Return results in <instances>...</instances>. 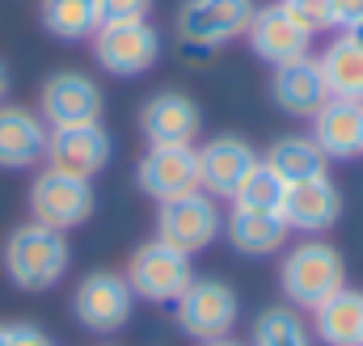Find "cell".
<instances>
[{
	"label": "cell",
	"mask_w": 363,
	"mask_h": 346,
	"mask_svg": "<svg viewBox=\"0 0 363 346\" xmlns=\"http://www.w3.org/2000/svg\"><path fill=\"white\" fill-rule=\"evenodd\" d=\"M250 346H317V338L291 304H271L254 317Z\"/></svg>",
	"instance_id": "25"
},
{
	"label": "cell",
	"mask_w": 363,
	"mask_h": 346,
	"mask_svg": "<svg viewBox=\"0 0 363 346\" xmlns=\"http://www.w3.org/2000/svg\"><path fill=\"white\" fill-rule=\"evenodd\" d=\"M135 186L157 203L199 190V152L186 144H148L135 165Z\"/></svg>",
	"instance_id": "12"
},
{
	"label": "cell",
	"mask_w": 363,
	"mask_h": 346,
	"mask_svg": "<svg viewBox=\"0 0 363 346\" xmlns=\"http://www.w3.org/2000/svg\"><path fill=\"white\" fill-rule=\"evenodd\" d=\"M287 224L279 211H245V207H233V216L224 220V237L237 254L245 258H267L279 254L287 245Z\"/></svg>",
	"instance_id": "20"
},
{
	"label": "cell",
	"mask_w": 363,
	"mask_h": 346,
	"mask_svg": "<svg viewBox=\"0 0 363 346\" xmlns=\"http://www.w3.org/2000/svg\"><path fill=\"white\" fill-rule=\"evenodd\" d=\"M106 93L89 72L64 68L51 72L38 89V114L47 127H81V123H101Z\"/></svg>",
	"instance_id": "9"
},
{
	"label": "cell",
	"mask_w": 363,
	"mask_h": 346,
	"mask_svg": "<svg viewBox=\"0 0 363 346\" xmlns=\"http://www.w3.org/2000/svg\"><path fill=\"white\" fill-rule=\"evenodd\" d=\"M245 38H250V51H254L262 64H271V68H283V64H291V60H304V55L313 51V34H308L279 0H274V4H258V13H254Z\"/></svg>",
	"instance_id": "13"
},
{
	"label": "cell",
	"mask_w": 363,
	"mask_h": 346,
	"mask_svg": "<svg viewBox=\"0 0 363 346\" xmlns=\"http://www.w3.org/2000/svg\"><path fill=\"white\" fill-rule=\"evenodd\" d=\"M110 135L101 123H81V127H51L47 135V165L72 177H97L110 165Z\"/></svg>",
	"instance_id": "14"
},
{
	"label": "cell",
	"mask_w": 363,
	"mask_h": 346,
	"mask_svg": "<svg viewBox=\"0 0 363 346\" xmlns=\"http://www.w3.org/2000/svg\"><path fill=\"white\" fill-rule=\"evenodd\" d=\"M93 60L110 77H144L161 60V34L148 17H140V21H101L93 30Z\"/></svg>",
	"instance_id": "4"
},
{
	"label": "cell",
	"mask_w": 363,
	"mask_h": 346,
	"mask_svg": "<svg viewBox=\"0 0 363 346\" xmlns=\"http://www.w3.org/2000/svg\"><path fill=\"white\" fill-rule=\"evenodd\" d=\"M194 152H199V190L211 199H233L237 186L245 182V173L262 161L258 148L241 135H211Z\"/></svg>",
	"instance_id": "15"
},
{
	"label": "cell",
	"mask_w": 363,
	"mask_h": 346,
	"mask_svg": "<svg viewBox=\"0 0 363 346\" xmlns=\"http://www.w3.org/2000/svg\"><path fill=\"white\" fill-rule=\"evenodd\" d=\"M308 135L317 140L325 161H355V157H363V101L330 97L313 114V131Z\"/></svg>",
	"instance_id": "19"
},
{
	"label": "cell",
	"mask_w": 363,
	"mask_h": 346,
	"mask_svg": "<svg viewBox=\"0 0 363 346\" xmlns=\"http://www.w3.org/2000/svg\"><path fill=\"white\" fill-rule=\"evenodd\" d=\"M313 338L325 346H363V291H334L313 308Z\"/></svg>",
	"instance_id": "22"
},
{
	"label": "cell",
	"mask_w": 363,
	"mask_h": 346,
	"mask_svg": "<svg viewBox=\"0 0 363 346\" xmlns=\"http://www.w3.org/2000/svg\"><path fill=\"white\" fill-rule=\"evenodd\" d=\"M123 279H127L131 296H140L148 304H174L190 287L194 270H190V254H182V250L165 245V241H148V245H140L131 254Z\"/></svg>",
	"instance_id": "6"
},
{
	"label": "cell",
	"mask_w": 363,
	"mask_h": 346,
	"mask_svg": "<svg viewBox=\"0 0 363 346\" xmlns=\"http://www.w3.org/2000/svg\"><path fill=\"white\" fill-rule=\"evenodd\" d=\"M4 346H55L38 325H30V321H17V325H9V342Z\"/></svg>",
	"instance_id": "29"
},
{
	"label": "cell",
	"mask_w": 363,
	"mask_h": 346,
	"mask_svg": "<svg viewBox=\"0 0 363 346\" xmlns=\"http://www.w3.org/2000/svg\"><path fill=\"white\" fill-rule=\"evenodd\" d=\"M203 346H250V342H237V338H216V342H203Z\"/></svg>",
	"instance_id": "32"
},
{
	"label": "cell",
	"mask_w": 363,
	"mask_h": 346,
	"mask_svg": "<svg viewBox=\"0 0 363 346\" xmlns=\"http://www.w3.org/2000/svg\"><path fill=\"white\" fill-rule=\"evenodd\" d=\"M283 190H287V182H283V177H279L267 161H258L254 169L245 173V182L237 186L233 207H245V211H279Z\"/></svg>",
	"instance_id": "26"
},
{
	"label": "cell",
	"mask_w": 363,
	"mask_h": 346,
	"mask_svg": "<svg viewBox=\"0 0 363 346\" xmlns=\"http://www.w3.org/2000/svg\"><path fill=\"white\" fill-rule=\"evenodd\" d=\"M4 97H9V64L0 60V101H4Z\"/></svg>",
	"instance_id": "31"
},
{
	"label": "cell",
	"mask_w": 363,
	"mask_h": 346,
	"mask_svg": "<svg viewBox=\"0 0 363 346\" xmlns=\"http://www.w3.org/2000/svg\"><path fill=\"white\" fill-rule=\"evenodd\" d=\"M267 165H271L283 182H304V177H321L325 173V152L317 148V140L313 135H279L271 148H267V157H262Z\"/></svg>",
	"instance_id": "23"
},
{
	"label": "cell",
	"mask_w": 363,
	"mask_h": 346,
	"mask_svg": "<svg viewBox=\"0 0 363 346\" xmlns=\"http://www.w3.org/2000/svg\"><path fill=\"white\" fill-rule=\"evenodd\" d=\"M254 13H258V0H182L178 38L194 51L228 47L233 38H245Z\"/></svg>",
	"instance_id": "5"
},
{
	"label": "cell",
	"mask_w": 363,
	"mask_h": 346,
	"mask_svg": "<svg viewBox=\"0 0 363 346\" xmlns=\"http://www.w3.org/2000/svg\"><path fill=\"white\" fill-rule=\"evenodd\" d=\"M26 203H30V220L34 224H47L55 233H72L93 216L97 194H93L89 177H72V173H60L47 165V169L34 173Z\"/></svg>",
	"instance_id": "3"
},
{
	"label": "cell",
	"mask_w": 363,
	"mask_h": 346,
	"mask_svg": "<svg viewBox=\"0 0 363 346\" xmlns=\"http://www.w3.org/2000/svg\"><path fill=\"white\" fill-rule=\"evenodd\" d=\"M131 287L118 270H89L72 287V317L89 334H118L131 321Z\"/></svg>",
	"instance_id": "10"
},
{
	"label": "cell",
	"mask_w": 363,
	"mask_h": 346,
	"mask_svg": "<svg viewBox=\"0 0 363 346\" xmlns=\"http://www.w3.org/2000/svg\"><path fill=\"white\" fill-rule=\"evenodd\" d=\"M220 233H224V216H220L216 199L203 194V190L165 199V203L157 207V241L174 245V250H182V254L207 250Z\"/></svg>",
	"instance_id": "7"
},
{
	"label": "cell",
	"mask_w": 363,
	"mask_h": 346,
	"mask_svg": "<svg viewBox=\"0 0 363 346\" xmlns=\"http://www.w3.org/2000/svg\"><path fill=\"white\" fill-rule=\"evenodd\" d=\"M271 97H274V106H279L283 114L308 118V123H313V114L330 101L321 64H317L313 55H304V60H291V64L274 68L271 72Z\"/></svg>",
	"instance_id": "18"
},
{
	"label": "cell",
	"mask_w": 363,
	"mask_h": 346,
	"mask_svg": "<svg viewBox=\"0 0 363 346\" xmlns=\"http://www.w3.org/2000/svg\"><path fill=\"white\" fill-rule=\"evenodd\" d=\"M174 308H178L182 334H190L199 342L228 338L237 325V313H241L237 291L224 279H190V287L174 300Z\"/></svg>",
	"instance_id": "8"
},
{
	"label": "cell",
	"mask_w": 363,
	"mask_h": 346,
	"mask_svg": "<svg viewBox=\"0 0 363 346\" xmlns=\"http://www.w3.org/2000/svg\"><path fill=\"white\" fill-rule=\"evenodd\" d=\"M9 342V325H0V346Z\"/></svg>",
	"instance_id": "33"
},
{
	"label": "cell",
	"mask_w": 363,
	"mask_h": 346,
	"mask_svg": "<svg viewBox=\"0 0 363 346\" xmlns=\"http://www.w3.org/2000/svg\"><path fill=\"white\" fill-rule=\"evenodd\" d=\"M321 64V77L330 97H342V101H363V38L359 34H334L330 47L317 55Z\"/></svg>",
	"instance_id": "21"
},
{
	"label": "cell",
	"mask_w": 363,
	"mask_h": 346,
	"mask_svg": "<svg viewBox=\"0 0 363 346\" xmlns=\"http://www.w3.org/2000/svg\"><path fill=\"white\" fill-rule=\"evenodd\" d=\"M38 21L51 38L60 43H81L93 38V30L101 26L97 17V0H38Z\"/></svg>",
	"instance_id": "24"
},
{
	"label": "cell",
	"mask_w": 363,
	"mask_h": 346,
	"mask_svg": "<svg viewBox=\"0 0 363 346\" xmlns=\"http://www.w3.org/2000/svg\"><path fill=\"white\" fill-rule=\"evenodd\" d=\"M152 13V0H97L101 21H140Z\"/></svg>",
	"instance_id": "28"
},
{
	"label": "cell",
	"mask_w": 363,
	"mask_h": 346,
	"mask_svg": "<svg viewBox=\"0 0 363 346\" xmlns=\"http://www.w3.org/2000/svg\"><path fill=\"white\" fill-rule=\"evenodd\" d=\"M47 135L51 127L38 110L0 101V169H34L47 161Z\"/></svg>",
	"instance_id": "17"
},
{
	"label": "cell",
	"mask_w": 363,
	"mask_h": 346,
	"mask_svg": "<svg viewBox=\"0 0 363 346\" xmlns=\"http://www.w3.org/2000/svg\"><path fill=\"white\" fill-rule=\"evenodd\" d=\"M203 127V110L194 97H186L178 89H161L144 101L140 110V135L148 144H186L194 148V135Z\"/></svg>",
	"instance_id": "16"
},
{
	"label": "cell",
	"mask_w": 363,
	"mask_h": 346,
	"mask_svg": "<svg viewBox=\"0 0 363 346\" xmlns=\"http://www.w3.org/2000/svg\"><path fill=\"white\" fill-rule=\"evenodd\" d=\"M279 287L291 308L313 313L321 300L347 287V258L330 241H300L296 250H287V258L279 266Z\"/></svg>",
	"instance_id": "2"
},
{
	"label": "cell",
	"mask_w": 363,
	"mask_h": 346,
	"mask_svg": "<svg viewBox=\"0 0 363 346\" xmlns=\"http://www.w3.org/2000/svg\"><path fill=\"white\" fill-rule=\"evenodd\" d=\"M338 4V30L363 38V0H334Z\"/></svg>",
	"instance_id": "30"
},
{
	"label": "cell",
	"mask_w": 363,
	"mask_h": 346,
	"mask_svg": "<svg viewBox=\"0 0 363 346\" xmlns=\"http://www.w3.org/2000/svg\"><path fill=\"white\" fill-rule=\"evenodd\" d=\"M0 262H4V274H9L13 287H21V291H51L68 274L72 250H68V237L64 233L26 220V224H17L4 237Z\"/></svg>",
	"instance_id": "1"
},
{
	"label": "cell",
	"mask_w": 363,
	"mask_h": 346,
	"mask_svg": "<svg viewBox=\"0 0 363 346\" xmlns=\"http://www.w3.org/2000/svg\"><path fill=\"white\" fill-rule=\"evenodd\" d=\"M279 4H283L313 38L338 30V4H334V0H279Z\"/></svg>",
	"instance_id": "27"
},
{
	"label": "cell",
	"mask_w": 363,
	"mask_h": 346,
	"mask_svg": "<svg viewBox=\"0 0 363 346\" xmlns=\"http://www.w3.org/2000/svg\"><path fill=\"white\" fill-rule=\"evenodd\" d=\"M279 216H283V224L291 233H308V237L330 233L342 220V190L330 182V173L304 177V182H287Z\"/></svg>",
	"instance_id": "11"
}]
</instances>
